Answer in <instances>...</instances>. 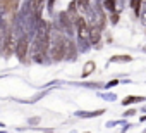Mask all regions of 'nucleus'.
Returning a JSON list of instances; mask_svg holds the SVG:
<instances>
[{
	"instance_id": "f03ea898",
	"label": "nucleus",
	"mask_w": 146,
	"mask_h": 133,
	"mask_svg": "<svg viewBox=\"0 0 146 133\" xmlns=\"http://www.w3.org/2000/svg\"><path fill=\"white\" fill-rule=\"evenodd\" d=\"M26 47H28V42L26 40H21V43L17 47V54H19L21 59H24V55H26Z\"/></svg>"
},
{
	"instance_id": "7ed1b4c3",
	"label": "nucleus",
	"mask_w": 146,
	"mask_h": 133,
	"mask_svg": "<svg viewBox=\"0 0 146 133\" xmlns=\"http://www.w3.org/2000/svg\"><path fill=\"white\" fill-rule=\"evenodd\" d=\"M93 68H95V64H93V62H88V64H86V68H84V73H83V76H88V75L93 71Z\"/></svg>"
},
{
	"instance_id": "20e7f679",
	"label": "nucleus",
	"mask_w": 146,
	"mask_h": 133,
	"mask_svg": "<svg viewBox=\"0 0 146 133\" xmlns=\"http://www.w3.org/2000/svg\"><path fill=\"white\" fill-rule=\"evenodd\" d=\"M105 5H107L110 11H113V9H115V0H105Z\"/></svg>"
},
{
	"instance_id": "f257e3e1",
	"label": "nucleus",
	"mask_w": 146,
	"mask_h": 133,
	"mask_svg": "<svg viewBox=\"0 0 146 133\" xmlns=\"http://www.w3.org/2000/svg\"><path fill=\"white\" fill-rule=\"evenodd\" d=\"M78 28H79V35H81V38H88V26H86V21L83 19V17H79L78 19Z\"/></svg>"
}]
</instances>
